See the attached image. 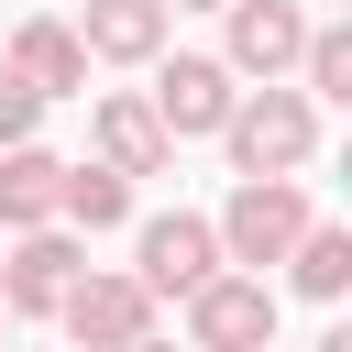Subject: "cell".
I'll use <instances>...</instances> for the list:
<instances>
[{"label":"cell","mask_w":352,"mask_h":352,"mask_svg":"<svg viewBox=\"0 0 352 352\" xmlns=\"http://www.w3.org/2000/svg\"><path fill=\"white\" fill-rule=\"evenodd\" d=\"M154 121H165V143H209L220 121H231V99H242V77L220 66V55H154Z\"/></svg>","instance_id":"obj_6"},{"label":"cell","mask_w":352,"mask_h":352,"mask_svg":"<svg viewBox=\"0 0 352 352\" xmlns=\"http://www.w3.org/2000/svg\"><path fill=\"white\" fill-rule=\"evenodd\" d=\"M55 220H66V231H88V242H99V231H121V220H132V176H121V165H66Z\"/></svg>","instance_id":"obj_13"},{"label":"cell","mask_w":352,"mask_h":352,"mask_svg":"<svg viewBox=\"0 0 352 352\" xmlns=\"http://www.w3.org/2000/svg\"><path fill=\"white\" fill-rule=\"evenodd\" d=\"M165 33H176V11H165V0H88V11H77L88 66H154V55H165Z\"/></svg>","instance_id":"obj_10"},{"label":"cell","mask_w":352,"mask_h":352,"mask_svg":"<svg viewBox=\"0 0 352 352\" xmlns=\"http://www.w3.org/2000/svg\"><path fill=\"white\" fill-rule=\"evenodd\" d=\"M11 77H33L44 99H88V44H77V22H55V11H33L22 33H11V55H0Z\"/></svg>","instance_id":"obj_11"},{"label":"cell","mask_w":352,"mask_h":352,"mask_svg":"<svg viewBox=\"0 0 352 352\" xmlns=\"http://www.w3.org/2000/svg\"><path fill=\"white\" fill-rule=\"evenodd\" d=\"M33 121H44V88L0 66V143H33Z\"/></svg>","instance_id":"obj_16"},{"label":"cell","mask_w":352,"mask_h":352,"mask_svg":"<svg viewBox=\"0 0 352 352\" xmlns=\"http://www.w3.org/2000/svg\"><path fill=\"white\" fill-rule=\"evenodd\" d=\"M308 220H319V209H308L297 176H231V198H220L209 231H220V264H253V275H264V264H286V242H297Z\"/></svg>","instance_id":"obj_3"},{"label":"cell","mask_w":352,"mask_h":352,"mask_svg":"<svg viewBox=\"0 0 352 352\" xmlns=\"http://www.w3.org/2000/svg\"><path fill=\"white\" fill-rule=\"evenodd\" d=\"M77 264H88V231H66V220L0 231V308L11 319H55V297L77 286Z\"/></svg>","instance_id":"obj_5"},{"label":"cell","mask_w":352,"mask_h":352,"mask_svg":"<svg viewBox=\"0 0 352 352\" xmlns=\"http://www.w3.org/2000/svg\"><path fill=\"white\" fill-rule=\"evenodd\" d=\"M275 319H286V286L253 264H220L187 286V352H275Z\"/></svg>","instance_id":"obj_2"},{"label":"cell","mask_w":352,"mask_h":352,"mask_svg":"<svg viewBox=\"0 0 352 352\" xmlns=\"http://www.w3.org/2000/svg\"><path fill=\"white\" fill-rule=\"evenodd\" d=\"M286 286H297V297H319V308H330V297H341V286H352V231H341V220H308V231H297V242H286Z\"/></svg>","instance_id":"obj_14"},{"label":"cell","mask_w":352,"mask_h":352,"mask_svg":"<svg viewBox=\"0 0 352 352\" xmlns=\"http://www.w3.org/2000/svg\"><path fill=\"white\" fill-rule=\"evenodd\" d=\"M55 187H66V154H44V143H0V231L55 220Z\"/></svg>","instance_id":"obj_12"},{"label":"cell","mask_w":352,"mask_h":352,"mask_svg":"<svg viewBox=\"0 0 352 352\" xmlns=\"http://www.w3.org/2000/svg\"><path fill=\"white\" fill-rule=\"evenodd\" d=\"M319 11H341V0H319Z\"/></svg>","instance_id":"obj_21"},{"label":"cell","mask_w":352,"mask_h":352,"mask_svg":"<svg viewBox=\"0 0 352 352\" xmlns=\"http://www.w3.org/2000/svg\"><path fill=\"white\" fill-rule=\"evenodd\" d=\"M55 330H66L77 352H121V341L154 330V286L121 275V264H77V286L55 297Z\"/></svg>","instance_id":"obj_4"},{"label":"cell","mask_w":352,"mask_h":352,"mask_svg":"<svg viewBox=\"0 0 352 352\" xmlns=\"http://www.w3.org/2000/svg\"><path fill=\"white\" fill-rule=\"evenodd\" d=\"M165 11H220V0H165Z\"/></svg>","instance_id":"obj_19"},{"label":"cell","mask_w":352,"mask_h":352,"mask_svg":"<svg viewBox=\"0 0 352 352\" xmlns=\"http://www.w3.org/2000/svg\"><path fill=\"white\" fill-rule=\"evenodd\" d=\"M308 352H352V319H330V330H319V341H308Z\"/></svg>","instance_id":"obj_17"},{"label":"cell","mask_w":352,"mask_h":352,"mask_svg":"<svg viewBox=\"0 0 352 352\" xmlns=\"http://www.w3.org/2000/svg\"><path fill=\"white\" fill-rule=\"evenodd\" d=\"M88 143H99V165H121V176H165V165H176V143H165V121H154L143 88H99Z\"/></svg>","instance_id":"obj_9"},{"label":"cell","mask_w":352,"mask_h":352,"mask_svg":"<svg viewBox=\"0 0 352 352\" xmlns=\"http://www.w3.org/2000/svg\"><path fill=\"white\" fill-rule=\"evenodd\" d=\"M121 352H176V341H154V330H143V341H121Z\"/></svg>","instance_id":"obj_18"},{"label":"cell","mask_w":352,"mask_h":352,"mask_svg":"<svg viewBox=\"0 0 352 352\" xmlns=\"http://www.w3.org/2000/svg\"><path fill=\"white\" fill-rule=\"evenodd\" d=\"M209 143H231V176H297V165L319 154V99L286 88V77H264V88L231 99V121H220Z\"/></svg>","instance_id":"obj_1"},{"label":"cell","mask_w":352,"mask_h":352,"mask_svg":"<svg viewBox=\"0 0 352 352\" xmlns=\"http://www.w3.org/2000/svg\"><path fill=\"white\" fill-rule=\"evenodd\" d=\"M220 66L231 77H297V44H308V11L297 0H220Z\"/></svg>","instance_id":"obj_8"},{"label":"cell","mask_w":352,"mask_h":352,"mask_svg":"<svg viewBox=\"0 0 352 352\" xmlns=\"http://www.w3.org/2000/svg\"><path fill=\"white\" fill-rule=\"evenodd\" d=\"M132 275H143L154 297H187L198 275H220V231H209L198 209H154V220L132 231Z\"/></svg>","instance_id":"obj_7"},{"label":"cell","mask_w":352,"mask_h":352,"mask_svg":"<svg viewBox=\"0 0 352 352\" xmlns=\"http://www.w3.org/2000/svg\"><path fill=\"white\" fill-rule=\"evenodd\" d=\"M0 341H11V308H0Z\"/></svg>","instance_id":"obj_20"},{"label":"cell","mask_w":352,"mask_h":352,"mask_svg":"<svg viewBox=\"0 0 352 352\" xmlns=\"http://www.w3.org/2000/svg\"><path fill=\"white\" fill-rule=\"evenodd\" d=\"M297 88H308V99H352V22H341V11L308 22V44H297Z\"/></svg>","instance_id":"obj_15"}]
</instances>
